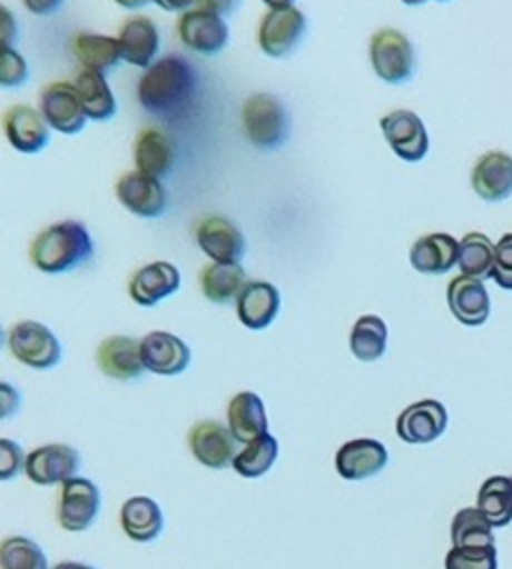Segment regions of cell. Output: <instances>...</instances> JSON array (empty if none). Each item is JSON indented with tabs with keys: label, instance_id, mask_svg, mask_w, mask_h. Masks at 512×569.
<instances>
[{
	"label": "cell",
	"instance_id": "1",
	"mask_svg": "<svg viewBox=\"0 0 512 569\" xmlns=\"http://www.w3.org/2000/svg\"><path fill=\"white\" fill-rule=\"evenodd\" d=\"M196 93V71L178 53L158 58L145 69L136 84L138 102L158 118L183 113Z\"/></svg>",
	"mask_w": 512,
	"mask_h": 569
},
{
	"label": "cell",
	"instance_id": "2",
	"mask_svg": "<svg viewBox=\"0 0 512 569\" xmlns=\"http://www.w3.org/2000/svg\"><path fill=\"white\" fill-rule=\"evenodd\" d=\"M29 256L42 273L58 276L87 262L93 256V240L82 222L60 220L33 238Z\"/></svg>",
	"mask_w": 512,
	"mask_h": 569
},
{
	"label": "cell",
	"instance_id": "3",
	"mask_svg": "<svg viewBox=\"0 0 512 569\" xmlns=\"http://www.w3.org/2000/svg\"><path fill=\"white\" fill-rule=\"evenodd\" d=\"M243 129L254 147L272 151L285 144L289 136V113L276 96L252 93L243 102Z\"/></svg>",
	"mask_w": 512,
	"mask_h": 569
},
{
	"label": "cell",
	"instance_id": "4",
	"mask_svg": "<svg viewBox=\"0 0 512 569\" xmlns=\"http://www.w3.org/2000/svg\"><path fill=\"white\" fill-rule=\"evenodd\" d=\"M370 62L383 82L403 84L414 76L416 53L403 31L383 27L370 38Z\"/></svg>",
	"mask_w": 512,
	"mask_h": 569
},
{
	"label": "cell",
	"instance_id": "5",
	"mask_svg": "<svg viewBox=\"0 0 512 569\" xmlns=\"http://www.w3.org/2000/svg\"><path fill=\"white\" fill-rule=\"evenodd\" d=\"M9 351L31 369H51L58 365L62 349L49 327L36 320H20L7 333Z\"/></svg>",
	"mask_w": 512,
	"mask_h": 569
},
{
	"label": "cell",
	"instance_id": "6",
	"mask_svg": "<svg viewBox=\"0 0 512 569\" xmlns=\"http://www.w3.org/2000/svg\"><path fill=\"white\" fill-rule=\"evenodd\" d=\"M305 31L307 18L294 4L269 9L258 24V47L272 58H283L298 47Z\"/></svg>",
	"mask_w": 512,
	"mask_h": 569
},
{
	"label": "cell",
	"instance_id": "7",
	"mask_svg": "<svg viewBox=\"0 0 512 569\" xmlns=\"http://www.w3.org/2000/svg\"><path fill=\"white\" fill-rule=\"evenodd\" d=\"M100 511V491L89 478L73 476L62 482L58 500V522L67 531H85Z\"/></svg>",
	"mask_w": 512,
	"mask_h": 569
},
{
	"label": "cell",
	"instance_id": "8",
	"mask_svg": "<svg viewBox=\"0 0 512 569\" xmlns=\"http://www.w3.org/2000/svg\"><path fill=\"white\" fill-rule=\"evenodd\" d=\"M381 131L390 149L405 162H419L430 149L423 120L410 109H396L381 118Z\"/></svg>",
	"mask_w": 512,
	"mask_h": 569
},
{
	"label": "cell",
	"instance_id": "9",
	"mask_svg": "<svg viewBox=\"0 0 512 569\" xmlns=\"http://www.w3.org/2000/svg\"><path fill=\"white\" fill-rule=\"evenodd\" d=\"M176 29H178L180 42L203 56L218 53L229 42V29L223 16L203 7L180 13Z\"/></svg>",
	"mask_w": 512,
	"mask_h": 569
},
{
	"label": "cell",
	"instance_id": "10",
	"mask_svg": "<svg viewBox=\"0 0 512 569\" xmlns=\"http://www.w3.org/2000/svg\"><path fill=\"white\" fill-rule=\"evenodd\" d=\"M189 449L194 458L209 469H225L234 465V458L238 456V440L218 420H200L191 427L189 436Z\"/></svg>",
	"mask_w": 512,
	"mask_h": 569
},
{
	"label": "cell",
	"instance_id": "11",
	"mask_svg": "<svg viewBox=\"0 0 512 569\" xmlns=\"http://www.w3.org/2000/svg\"><path fill=\"white\" fill-rule=\"evenodd\" d=\"M40 113L45 116L47 124L60 133L73 136L85 127L87 113L78 98L76 84L58 80L49 82L40 91Z\"/></svg>",
	"mask_w": 512,
	"mask_h": 569
},
{
	"label": "cell",
	"instance_id": "12",
	"mask_svg": "<svg viewBox=\"0 0 512 569\" xmlns=\"http://www.w3.org/2000/svg\"><path fill=\"white\" fill-rule=\"evenodd\" d=\"M447 429V409L432 398L405 407L396 418V436L407 445H427Z\"/></svg>",
	"mask_w": 512,
	"mask_h": 569
},
{
	"label": "cell",
	"instance_id": "13",
	"mask_svg": "<svg viewBox=\"0 0 512 569\" xmlns=\"http://www.w3.org/2000/svg\"><path fill=\"white\" fill-rule=\"evenodd\" d=\"M80 469V453L69 445H42L27 456L24 473L36 485H62Z\"/></svg>",
	"mask_w": 512,
	"mask_h": 569
},
{
	"label": "cell",
	"instance_id": "14",
	"mask_svg": "<svg viewBox=\"0 0 512 569\" xmlns=\"http://www.w3.org/2000/svg\"><path fill=\"white\" fill-rule=\"evenodd\" d=\"M116 198L127 211L140 218H158L167 209V191L163 182L140 171L120 176L116 182Z\"/></svg>",
	"mask_w": 512,
	"mask_h": 569
},
{
	"label": "cell",
	"instance_id": "15",
	"mask_svg": "<svg viewBox=\"0 0 512 569\" xmlns=\"http://www.w3.org/2000/svg\"><path fill=\"white\" fill-rule=\"evenodd\" d=\"M7 142L20 153H38L49 144V124L40 111L29 104H13L2 113Z\"/></svg>",
	"mask_w": 512,
	"mask_h": 569
},
{
	"label": "cell",
	"instance_id": "16",
	"mask_svg": "<svg viewBox=\"0 0 512 569\" xmlns=\"http://www.w3.org/2000/svg\"><path fill=\"white\" fill-rule=\"evenodd\" d=\"M196 242L211 262L238 264L245 253V238L240 229L223 216L200 220L196 227Z\"/></svg>",
	"mask_w": 512,
	"mask_h": 569
},
{
	"label": "cell",
	"instance_id": "17",
	"mask_svg": "<svg viewBox=\"0 0 512 569\" xmlns=\"http://www.w3.org/2000/svg\"><path fill=\"white\" fill-rule=\"evenodd\" d=\"M180 289V271L171 262L156 260L136 269L129 278V298L140 307H154Z\"/></svg>",
	"mask_w": 512,
	"mask_h": 569
},
{
	"label": "cell",
	"instance_id": "18",
	"mask_svg": "<svg viewBox=\"0 0 512 569\" xmlns=\"http://www.w3.org/2000/svg\"><path fill=\"white\" fill-rule=\"evenodd\" d=\"M140 358L147 371L158 376H178L191 360L189 347L169 331H149L140 340Z\"/></svg>",
	"mask_w": 512,
	"mask_h": 569
},
{
	"label": "cell",
	"instance_id": "19",
	"mask_svg": "<svg viewBox=\"0 0 512 569\" xmlns=\"http://www.w3.org/2000/svg\"><path fill=\"white\" fill-rule=\"evenodd\" d=\"M387 447L374 438H356L341 445L334 465L345 480H365L387 465Z\"/></svg>",
	"mask_w": 512,
	"mask_h": 569
},
{
	"label": "cell",
	"instance_id": "20",
	"mask_svg": "<svg viewBox=\"0 0 512 569\" xmlns=\"http://www.w3.org/2000/svg\"><path fill=\"white\" fill-rule=\"evenodd\" d=\"M472 189L488 202H501L512 196V156L505 151H485L476 158L470 176Z\"/></svg>",
	"mask_w": 512,
	"mask_h": 569
},
{
	"label": "cell",
	"instance_id": "21",
	"mask_svg": "<svg viewBox=\"0 0 512 569\" xmlns=\"http://www.w3.org/2000/svg\"><path fill=\"white\" fill-rule=\"evenodd\" d=\"M447 307L452 316L465 327H479L490 316V296L483 280L470 276H456L447 284Z\"/></svg>",
	"mask_w": 512,
	"mask_h": 569
},
{
	"label": "cell",
	"instance_id": "22",
	"mask_svg": "<svg viewBox=\"0 0 512 569\" xmlns=\"http://www.w3.org/2000/svg\"><path fill=\"white\" fill-rule=\"evenodd\" d=\"M96 365L114 380H136L145 371L140 342L129 336H109L96 349Z\"/></svg>",
	"mask_w": 512,
	"mask_h": 569
},
{
	"label": "cell",
	"instance_id": "23",
	"mask_svg": "<svg viewBox=\"0 0 512 569\" xmlns=\"http://www.w3.org/2000/svg\"><path fill=\"white\" fill-rule=\"evenodd\" d=\"M280 309V293L272 282L247 280L236 298V316L247 329H265Z\"/></svg>",
	"mask_w": 512,
	"mask_h": 569
},
{
	"label": "cell",
	"instance_id": "24",
	"mask_svg": "<svg viewBox=\"0 0 512 569\" xmlns=\"http://www.w3.org/2000/svg\"><path fill=\"white\" fill-rule=\"evenodd\" d=\"M459 260V240L450 233L436 231L421 236L410 247V264L425 276H443Z\"/></svg>",
	"mask_w": 512,
	"mask_h": 569
},
{
	"label": "cell",
	"instance_id": "25",
	"mask_svg": "<svg viewBox=\"0 0 512 569\" xmlns=\"http://www.w3.org/2000/svg\"><path fill=\"white\" fill-rule=\"evenodd\" d=\"M122 60L134 67H149L154 64L156 51L160 47L158 29L151 18L147 16H131L122 22L118 33Z\"/></svg>",
	"mask_w": 512,
	"mask_h": 569
},
{
	"label": "cell",
	"instance_id": "26",
	"mask_svg": "<svg viewBox=\"0 0 512 569\" xmlns=\"http://www.w3.org/2000/svg\"><path fill=\"white\" fill-rule=\"evenodd\" d=\"M174 144L171 140L158 129H142L134 140V162L136 171L147 173L151 178H163L174 167Z\"/></svg>",
	"mask_w": 512,
	"mask_h": 569
},
{
	"label": "cell",
	"instance_id": "27",
	"mask_svg": "<svg viewBox=\"0 0 512 569\" xmlns=\"http://www.w3.org/2000/svg\"><path fill=\"white\" fill-rule=\"evenodd\" d=\"M227 427L238 442H252L267 433V416L260 396L254 391L236 393L227 405Z\"/></svg>",
	"mask_w": 512,
	"mask_h": 569
},
{
	"label": "cell",
	"instance_id": "28",
	"mask_svg": "<svg viewBox=\"0 0 512 569\" xmlns=\"http://www.w3.org/2000/svg\"><path fill=\"white\" fill-rule=\"evenodd\" d=\"M165 518L156 500L147 496L127 498L120 507V527L136 542L156 540L163 531Z\"/></svg>",
	"mask_w": 512,
	"mask_h": 569
},
{
	"label": "cell",
	"instance_id": "29",
	"mask_svg": "<svg viewBox=\"0 0 512 569\" xmlns=\"http://www.w3.org/2000/svg\"><path fill=\"white\" fill-rule=\"evenodd\" d=\"M71 53L82 64V69L109 71L122 60L118 38L102 33H76L71 38Z\"/></svg>",
	"mask_w": 512,
	"mask_h": 569
},
{
	"label": "cell",
	"instance_id": "30",
	"mask_svg": "<svg viewBox=\"0 0 512 569\" xmlns=\"http://www.w3.org/2000/svg\"><path fill=\"white\" fill-rule=\"evenodd\" d=\"M200 291L207 300L216 305H227L238 298L243 287L247 284L245 271L240 264H225V262H209L200 269L198 276Z\"/></svg>",
	"mask_w": 512,
	"mask_h": 569
},
{
	"label": "cell",
	"instance_id": "31",
	"mask_svg": "<svg viewBox=\"0 0 512 569\" xmlns=\"http://www.w3.org/2000/svg\"><path fill=\"white\" fill-rule=\"evenodd\" d=\"M76 91L82 102L87 118L91 120H109L116 116V98L105 80V73L93 69H82L76 76Z\"/></svg>",
	"mask_w": 512,
	"mask_h": 569
},
{
	"label": "cell",
	"instance_id": "32",
	"mask_svg": "<svg viewBox=\"0 0 512 569\" xmlns=\"http://www.w3.org/2000/svg\"><path fill=\"white\" fill-rule=\"evenodd\" d=\"M476 509L485 516L492 527H505L512 522V478L508 476H490L483 480Z\"/></svg>",
	"mask_w": 512,
	"mask_h": 569
},
{
	"label": "cell",
	"instance_id": "33",
	"mask_svg": "<svg viewBox=\"0 0 512 569\" xmlns=\"http://www.w3.org/2000/svg\"><path fill=\"white\" fill-rule=\"evenodd\" d=\"M387 349V325L374 313L361 316L349 331V351L363 360L374 362Z\"/></svg>",
	"mask_w": 512,
	"mask_h": 569
},
{
	"label": "cell",
	"instance_id": "34",
	"mask_svg": "<svg viewBox=\"0 0 512 569\" xmlns=\"http://www.w3.org/2000/svg\"><path fill=\"white\" fill-rule=\"evenodd\" d=\"M492 262H494V242L481 233L470 231L459 240V269L463 276L485 280L492 278Z\"/></svg>",
	"mask_w": 512,
	"mask_h": 569
},
{
	"label": "cell",
	"instance_id": "35",
	"mask_svg": "<svg viewBox=\"0 0 512 569\" xmlns=\"http://www.w3.org/2000/svg\"><path fill=\"white\" fill-rule=\"evenodd\" d=\"M452 547H494V533L492 525L485 520V516L476 507H465L454 513L452 527H450Z\"/></svg>",
	"mask_w": 512,
	"mask_h": 569
},
{
	"label": "cell",
	"instance_id": "36",
	"mask_svg": "<svg viewBox=\"0 0 512 569\" xmlns=\"http://www.w3.org/2000/svg\"><path fill=\"white\" fill-rule=\"evenodd\" d=\"M278 456V442L274 436L263 433L247 442L234 458V469L243 478H258L272 469Z\"/></svg>",
	"mask_w": 512,
	"mask_h": 569
},
{
	"label": "cell",
	"instance_id": "37",
	"mask_svg": "<svg viewBox=\"0 0 512 569\" xmlns=\"http://www.w3.org/2000/svg\"><path fill=\"white\" fill-rule=\"evenodd\" d=\"M2 569H47V556L38 542L27 536H11L0 549Z\"/></svg>",
	"mask_w": 512,
	"mask_h": 569
},
{
	"label": "cell",
	"instance_id": "38",
	"mask_svg": "<svg viewBox=\"0 0 512 569\" xmlns=\"http://www.w3.org/2000/svg\"><path fill=\"white\" fill-rule=\"evenodd\" d=\"M445 569H496V547H452Z\"/></svg>",
	"mask_w": 512,
	"mask_h": 569
},
{
	"label": "cell",
	"instance_id": "39",
	"mask_svg": "<svg viewBox=\"0 0 512 569\" xmlns=\"http://www.w3.org/2000/svg\"><path fill=\"white\" fill-rule=\"evenodd\" d=\"M492 278L501 289L512 291V233H503L494 244Z\"/></svg>",
	"mask_w": 512,
	"mask_h": 569
},
{
	"label": "cell",
	"instance_id": "40",
	"mask_svg": "<svg viewBox=\"0 0 512 569\" xmlns=\"http://www.w3.org/2000/svg\"><path fill=\"white\" fill-rule=\"evenodd\" d=\"M29 78L27 60L11 47L0 51V82L2 87H20Z\"/></svg>",
	"mask_w": 512,
	"mask_h": 569
},
{
	"label": "cell",
	"instance_id": "41",
	"mask_svg": "<svg viewBox=\"0 0 512 569\" xmlns=\"http://www.w3.org/2000/svg\"><path fill=\"white\" fill-rule=\"evenodd\" d=\"M24 462H27V458H24L20 445L9 438H2L0 440V478L4 482L16 478L22 471Z\"/></svg>",
	"mask_w": 512,
	"mask_h": 569
},
{
	"label": "cell",
	"instance_id": "42",
	"mask_svg": "<svg viewBox=\"0 0 512 569\" xmlns=\"http://www.w3.org/2000/svg\"><path fill=\"white\" fill-rule=\"evenodd\" d=\"M2 400H0V413H2V418H7V416H11V413H16L18 411V405H20V396H18V391L9 385V382H2Z\"/></svg>",
	"mask_w": 512,
	"mask_h": 569
},
{
	"label": "cell",
	"instance_id": "43",
	"mask_svg": "<svg viewBox=\"0 0 512 569\" xmlns=\"http://www.w3.org/2000/svg\"><path fill=\"white\" fill-rule=\"evenodd\" d=\"M65 0H22V4L36 16H51L62 7Z\"/></svg>",
	"mask_w": 512,
	"mask_h": 569
},
{
	"label": "cell",
	"instance_id": "44",
	"mask_svg": "<svg viewBox=\"0 0 512 569\" xmlns=\"http://www.w3.org/2000/svg\"><path fill=\"white\" fill-rule=\"evenodd\" d=\"M0 18H2V47H9L11 38H16V18L7 7H2Z\"/></svg>",
	"mask_w": 512,
	"mask_h": 569
},
{
	"label": "cell",
	"instance_id": "45",
	"mask_svg": "<svg viewBox=\"0 0 512 569\" xmlns=\"http://www.w3.org/2000/svg\"><path fill=\"white\" fill-rule=\"evenodd\" d=\"M238 2L240 0H200L198 7L209 9V11L218 13V16H225V13H232L238 7Z\"/></svg>",
	"mask_w": 512,
	"mask_h": 569
},
{
	"label": "cell",
	"instance_id": "46",
	"mask_svg": "<svg viewBox=\"0 0 512 569\" xmlns=\"http://www.w3.org/2000/svg\"><path fill=\"white\" fill-rule=\"evenodd\" d=\"M160 9L165 11H189L196 9V4H200V0H154Z\"/></svg>",
	"mask_w": 512,
	"mask_h": 569
},
{
	"label": "cell",
	"instance_id": "47",
	"mask_svg": "<svg viewBox=\"0 0 512 569\" xmlns=\"http://www.w3.org/2000/svg\"><path fill=\"white\" fill-rule=\"evenodd\" d=\"M53 569H96V567L85 565V562H76V560H65V562H58Z\"/></svg>",
	"mask_w": 512,
	"mask_h": 569
},
{
	"label": "cell",
	"instance_id": "48",
	"mask_svg": "<svg viewBox=\"0 0 512 569\" xmlns=\"http://www.w3.org/2000/svg\"><path fill=\"white\" fill-rule=\"evenodd\" d=\"M116 4H120L122 9H140L145 7L147 2H154V0H114Z\"/></svg>",
	"mask_w": 512,
	"mask_h": 569
},
{
	"label": "cell",
	"instance_id": "49",
	"mask_svg": "<svg viewBox=\"0 0 512 569\" xmlns=\"http://www.w3.org/2000/svg\"><path fill=\"white\" fill-rule=\"evenodd\" d=\"M269 9H280V7H292L294 0H263Z\"/></svg>",
	"mask_w": 512,
	"mask_h": 569
},
{
	"label": "cell",
	"instance_id": "50",
	"mask_svg": "<svg viewBox=\"0 0 512 569\" xmlns=\"http://www.w3.org/2000/svg\"><path fill=\"white\" fill-rule=\"evenodd\" d=\"M403 4H407V7H419V4H423L425 0H401Z\"/></svg>",
	"mask_w": 512,
	"mask_h": 569
}]
</instances>
